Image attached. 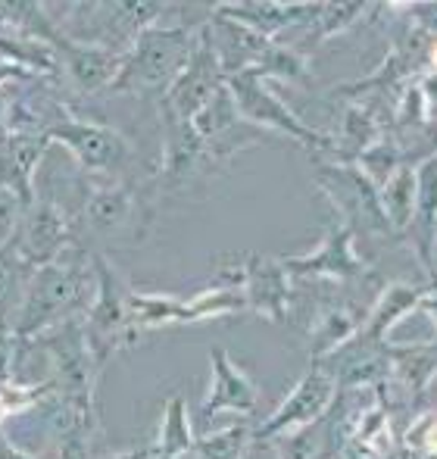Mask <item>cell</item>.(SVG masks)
I'll return each mask as SVG.
<instances>
[{
  "label": "cell",
  "instance_id": "1",
  "mask_svg": "<svg viewBox=\"0 0 437 459\" xmlns=\"http://www.w3.org/2000/svg\"><path fill=\"white\" fill-rule=\"evenodd\" d=\"M91 297H94L91 250L73 244L60 260L47 263L41 269H31L13 334H16L22 347L31 344V341L41 338L44 332H50L60 322L79 319L88 309V303H91Z\"/></svg>",
  "mask_w": 437,
  "mask_h": 459
},
{
  "label": "cell",
  "instance_id": "2",
  "mask_svg": "<svg viewBox=\"0 0 437 459\" xmlns=\"http://www.w3.org/2000/svg\"><path fill=\"white\" fill-rule=\"evenodd\" d=\"M157 194L150 178L144 182H88V194L79 212H73L75 244L91 250V241L100 244H144L157 219Z\"/></svg>",
  "mask_w": 437,
  "mask_h": 459
},
{
  "label": "cell",
  "instance_id": "3",
  "mask_svg": "<svg viewBox=\"0 0 437 459\" xmlns=\"http://www.w3.org/2000/svg\"><path fill=\"white\" fill-rule=\"evenodd\" d=\"M197 25H150L132 41V48L122 54V69L116 75L109 94H134L157 100L169 91L176 75L188 63V54L194 48Z\"/></svg>",
  "mask_w": 437,
  "mask_h": 459
},
{
  "label": "cell",
  "instance_id": "4",
  "mask_svg": "<svg viewBox=\"0 0 437 459\" xmlns=\"http://www.w3.org/2000/svg\"><path fill=\"white\" fill-rule=\"evenodd\" d=\"M91 266L94 297L81 313V328H85V341L91 347L94 359L104 368L119 351L138 344L141 334L132 328V309H128L132 284L116 273L109 256L100 254V250H91Z\"/></svg>",
  "mask_w": 437,
  "mask_h": 459
},
{
  "label": "cell",
  "instance_id": "5",
  "mask_svg": "<svg viewBox=\"0 0 437 459\" xmlns=\"http://www.w3.org/2000/svg\"><path fill=\"white\" fill-rule=\"evenodd\" d=\"M316 185L325 194L334 219L350 229L353 241L369 238H394L381 210L378 185L359 169L356 163H334V160H316Z\"/></svg>",
  "mask_w": 437,
  "mask_h": 459
},
{
  "label": "cell",
  "instance_id": "6",
  "mask_svg": "<svg viewBox=\"0 0 437 459\" xmlns=\"http://www.w3.org/2000/svg\"><path fill=\"white\" fill-rule=\"evenodd\" d=\"M50 144H60L73 153L81 176L94 185L125 182V172L132 166V144L113 126L81 116L66 113L60 122H54L47 132Z\"/></svg>",
  "mask_w": 437,
  "mask_h": 459
},
{
  "label": "cell",
  "instance_id": "7",
  "mask_svg": "<svg viewBox=\"0 0 437 459\" xmlns=\"http://www.w3.org/2000/svg\"><path fill=\"white\" fill-rule=\"evenodd\" d=\"M225 85H228L231 97H235V107L244 122H250V126L260 128V132H275V134H281V138L294 141V144L306 147L316 160L331 157V138L306 126V122L272 91V82H266L262 75H256L253 69H247V73L231 75Z\"/></svg>",
  "mask_w": 437,
  "mask_h": 459
},
{
  "label": "cell",
  "instance_id": "8",
  "mask_svg": "<svg viewBox=\"0 0 437 459\" xmlns=\"http://www.w3.org/2000/svg\"><path fill=\"white\" fill-rule=\"evenodd\" d=\"M157 109H159V126H163V163L150 176V185L157 200H163L191 185L207 182L218 169L213 157H210L207 144H203V138L194 132V126L188 119H178L163 103H157Z\"/></svg>",
  "mask_w": 437,
  "mask_h": 459
},
{
  "label": "cell",
  "instance_id": "9",
  "mask_svg": "<svg viewBox=\"0 0 437 459\" xmlns=\"http://www.w3.org/2000/svg\"><path fill=\"white\" fill-rule=\"evenodd\" d=\"M31 344H38L47 353L50 375L47 381L54 385L56 394L79 400H98V381H100V363L94 359L91 347L85 341V328L79 319H66L60 325H54L50 332H44L41 338H35Z\"/></svg>",
  "mask_w": 437,
  "mask_h": 459
},
{
  "label": "cell",
  "instance_id": "10",
  "mask_svg": "<svg viewBox=\"0 0 437 459\" xmlns=\"http://www.w3.org/2000/svg\"><path fill=\"white\" fill-rule=\"evenodd\" d=\"M10 241L16 244L19 256H22L29 269L47 266V263L60 260L75 244L73 212L56 204V200L38 197L35 194V200L19 216V225Z\"/></svg>",
  "mask_w": 437,
  "mask_h": 459
},
{
  "label": "cell",
  "instance_id": "11",
  "mask_svg": "<svg viewBox=\"0 0 437 459\" xmlns=\"http://www.w3.org/2000/svg\"><path fill=\"white\" fill-rule=\"evenodd\" d=\"M334 397H338V385L331 381V375L319 363H310L297 385L287 391V397L260 425H253V447L275 441V437L287 435V431L304 429V425H313L331 410Z\"/></svg>",
  "mask_w": 437,
  "mask_h": 459
},
{
  "label": "cell",
  "instance_id": "12",
  "mask_svg": "<svg viewBox=\"0 0 437 459\" xmlns=\"http://www.w3.org/2000/svg\"><path fill=\"white\" fill-rule=\"evenodd\" d=\"M191 126H194V132L203 138L216 169H225L237 153L247 151V147L262 144V138H266V132H260V128H253L250 122L241 119L228 85L218 88V91L197 109Z\"/></svg>",
  "mask_w": 437,
  "mask_h": 459
},
{
  "label": "cell",
  "instance_id": "13",
  "mask_svg": "<svg viewBox=\"0 0 437 459\" xmlns=\"http://www.w3.org/2000/svg\"><path fill=\"white\" fill-rule=\"evenodd\" d=\"M281 266L294 278H334V281H365L372 275V266L356 254L350 229L331 216L325 225L322 241L316 250L297 256H281Z\"/></svg>",
  "mask_w": 437,
  "mask_h": 459
},
{
  "label": "cell",
  "instance_id": "14",
  "mask_svg": "<svg viewBox=\"0 0 437 459\" xmlns=\"http://www.w3.org/2000/svg\"><path fill=\"white\" fill-rule=\"evenodd\" d=\"M225 82H228L225 79V69H222V63H218L213 41H210L207 29H203V22H201L194 48H191V54H188V63H184L182 73H178L176 82L169 85V91L159 97L157 103L172 109L178 119L191 122L197 116V109H201Z\"/></svg>",
  "mask_w": 437,
  "mask_h": 459
},
{
  "label": "cell",
  "instance_id": "15",
  "mask_svg": "<svg viewBox=\"0 0 437 459\" xmlns=\"http://www.w3.org/2000/svg\"><path fill=\"white\" fill-rule=\"evenodd\" d=\"M241 269H244L241 294L244 303H247V313H256L269 322H291L294 290H291V275L281 266V260L262 254H244Z\"/></svg>",
  "mask_w": 437,
  "mask_h": 459
},
{
  "label": "cell",
  "instance_id": "16",
  "mask_svg": "<svg viewBox=\"0 0 437 459\" xmlns=\"http://www.w3.org/2000/svg\"><path fill=\"white\" fill-rule=\"evenodd\" d=\"M210 372L213 375H210V391L201 403V416L207 422H213L216 416L250 419V412L256 410V400H260L256 381L222 347L210 351Z\"/></svg>",
  "mask_w": 437,
  "mask_h": 459
},
{
  "label": "cell",
  "instance_id": "17",
  "mask_svg": "<svg viewBox=\"0 0 437 459\" xmlns=\"http://www.w3.org/2000/svg\"><path fill=\"white\" fill-rule=\"evenodd\" d=\"M56 60H60V73L73 85V91L81 97L91 94H109L116 75L122 69V54H113L107 48H94V44H79L73 38L60 35L54 38Z\"/></svg>",
  "mask_w": 437,
  "mask_h": 459
},
{
  "label": "cell",
  "instance_id": "18",
  "mask_svg": "<svg viewBox=\"0 0 437 459\" xmlns=\"http://www.w3.org/2000/svg\"><path fill=\"white\" fill-rule=\"evenodd\" d=\"M400 238L425 275H437V153L416 166V206Z\"/></svg>",
  "mask_w": 437,
  "mask_h": 459
},
{
  "label": "cell",
  "instance_id": "19",
  "mask_svg": "<svg viewBox=\"0 0 437 459\" xmlns=\"http://www.w3.org/2000/svg\"><path fill=\"white\" fill-rule=\"evenodd\" d=\"M325 4H272V0H231V4L210 6L218 16L231 19V22L247 25L250 31L262 38H275L278 31L287 29H306L313 19L322 13Z\"/></svg>",
  "mask_w": 437,
  "mask_h": 459
},
{
  "label": "cell",
  "instance_id": "20",
  "mask_svg": "<svg viewBox=\"0 0 437 459\" xmlns=\"http://www.w3.org/2000/svg\"><path fill=\"white\" fill-rule=\"evenodd\" d=\"M422 297H425L422 284H403V281L384 284L381 294L375 297V303L365 309L363 328L356 334L365 341H388L390 328L419 309Z\"/></svg>",
  "mask_w": 437,
  "mask_h": 459
},
{
  "label": "cell",
  "instance_id": "21",
  "mask_svg": "<svg viewBox=\"0 0 437 459\" xmlns=\"http://www.w3.org/2000/svg\"><path fill=\"white\" fill-rule=\"evenodd\" d=\"M363 319H365V309L347 307V303H331V307L319 309L316 319L310 322V332H306L310 363H322L338 347H344L363 328Z\"/></svg>",
  "mask_w": 437,
  "mask_h": 459
},
{
  "label": "cell",
  "instance_id": "22",
  "mask_svg": "<svg viewBox=\"0 0 437 459\" xmlns=\"http://www.w3.org/2000/svg\"><path fill=\"white\" fill-rule=\"evenodd\" d=\"M194 425L188 416V400L182 394H172L163 406V422L153 441V459H184L194 450Z\"/></svg>",
  "mask_w": 437,
  "mask_h": 459
},
{
  "label": "cell",
  "instance_id": "23",
  "mask_svg": "<svg viewBox=\"0 0 437 459\" xmlns=\"http://www.w3.org/2000/svg\"><path fill=\"white\" fill-rule=\"evenodd\" d=\"M31 278V269L19 256L16 244L6 241L0 247V332H13L19 307H22L25 284Z\"/></svg>",
  "mask_w": 437,
  "mask_h": 459
},
{
  "label": "cell",
  "instance_id": "24",
  "mask_svg": "<svg viewBox=\"0 0 437 459\" xmlns=\"http://www.w3.org/2000/svg\"><path fill=\"white\" fill-rule=\"evenodd\" d=\"M256 75H262L266 82H285V85H310V56L300 54L294 44L269 41L262 56L253 66Z\"/></svg>",
  "mask_w": 437,
  "mask_h": 459
},
{
  "label": "cell",
  "instance_id": "25",
  "mask_svg": "<svg viewBox=\"0 0 437 459\" xmlns=\"http://www.w3.org/2000/svg\"><path fill=\"white\" fill-rule=\"evenodd\" d=\"M378 197H381V210L390 231H394V238H400L416 206V166H400L388 182L378 187Z\"/></svg>",
  "mask_w": 437,
  "mask_h": 459
},
{
  "label": "cell",
  "instance_id": "26",
  "mask_svg": "<svg viewBox=\"0 0 437 459\" xmlns=\"http://www.w3.org/2000/svg\"><path fill=\"white\" fill-rule=\"evenodd\" d=\"M250 450H253V425L250 419H235L213 435L197 437L191 454L197 459H247Z\"/></svg>",
  "mask_w": 437,
  "mask_h": 459
},
{
  "label": "cell",
  "instance_id": "27",
  "mask_svg": "<svg viewBox=\"0 0 437 459\" xmlns=\"http://www.w3.org/2000/svg\"><path fill=\"white\" fill-rule=\"evenodd\" d=\"M375 4H325L322 13L313 19V25H306V44L300 48V54L310 56L319 44H325L328 38L340 35V31L353 29L359 19H365V13H372Z\"/></svg>",
  "mask_w": 437,
  "mask_h": 459
},
{
  "label": "cell",
  "instance_id": "28",
  "mask_svg": "<svg viewBox=\"0 0 437 459\" xmlns=\"http://www.w3.org/2000/svg\"><path fill=\"white\" fill-rule=\"evenodd\" d=\"M54 459H104V425L100 416L91 412L81 422H75L66 435L56 437V444L50 447Z\"/></svg>",
  "mask_w": 437,
  "mask_h": 459
},
{
  "label": "cell",
  "instance_id": "29",
  "mask_svg": "<svg viewBox=\"0 0 437 459\" xmlns=\"http://www.w3.org/2000/svg\"><path fill=\"white\" fill-rule=\"evenodd\" d=\"M25 347L19 344V338L13 332H0V385L10 378H16V363H19V353Z\"/></svg>",
  "mask_w": 437,
  "mask_h": 459
},
{
  "label": "cell",
  "instance_id": "30",
  "mask_svg": "<svg viewBox=\"0 0 437 459\" xmlns=\"http://www.w3.org/2000/svg\"><path fill=\"white\" fill-rule=\"evenodd\" d=\"M400 10L407 13L409 22L419 25L432 41H437V4H403Z\"/></svg>",
  "mask_w": 437,
  "mask_h": 459
},
{
  "label": "cell",
  "instance_id": "31",
  "mask_svg": "<svg viewBox=\"0 0 437 459\" xmlns=\"http://www.w3.org/2000/svg\"><path fill=\"white\" fill-rule=\"evenodd\" d=\"M0 459H54V456H50V450H44V454H31V450H22L10 435H6L4 429H0Z\"/></svg>",
  "mask_w": 437,
  "mask_h": 459
},
{
  "label": "cell",
  "instance_id": "32",
  "mask_svg": "<svg viewBox=\"0 0 437 459\" xmlns=\"http://www.w3.org/2000/svg\"><path fill=\"white\" fill-rule=\"evenodd\" d=\"M419 309L428 316V319H432V325H434V341H437V275L428 278V288H425V297H422Z\"/></svg>",
  "mask_w": 437,
  "mask_h": 459
},
{
  "label": "cell",
  "instance_id": "33",
  "mask_svg": "<svg viewBox=\"0 0 437 459\" xmlns=\"http://www.w3.org/2000/svg\"><path fill=\"white\" fill-rule=\"evenodd\" d=\"M104 459H153V444H141V447L122 450V454H109Z\"/></svg>",
  "mask_w": 437,
  "mask_h": 459
},
{
  "label": "cell",
  "instance_id": "34",
  "mask_svg": "<svg viewBox=\"0 0 437 459\" xmlns=\"http://www.w3.org/2000/svg\"><path fill=\"white\" fill-rule=\"evenodd\" d=\"M425 406L428 410H437V378H434V385L428 387V397H425Z\"/></svg>",
  "mask_w": 437,
  "mask_h": 459
},
{
  "label": "cell",
  "instance_id": "35",
  "mask_svg": "<svg viewBox=\"0 0 437 459\" xmlns=\"http://www.w3.org/2000/svg\"><path fill=\"white\" fill-rule=\"evenodd\" d=\"M338 459H369V456H363V454H356V450L344 447V450H340V456H338Z\"/></svg>",
  "mask_w": 437,
  "mask_h": 459
}]
</instances>
